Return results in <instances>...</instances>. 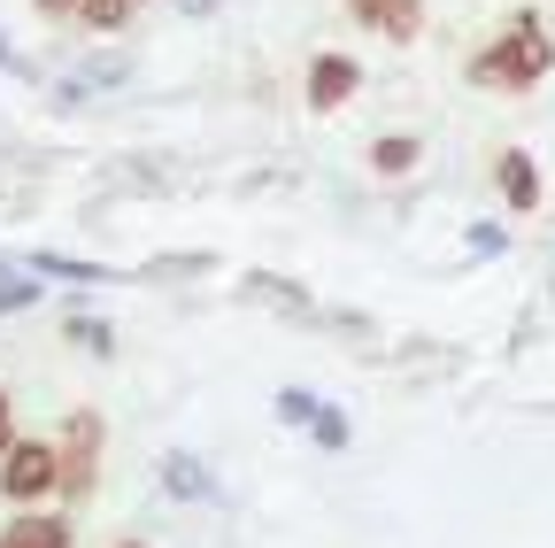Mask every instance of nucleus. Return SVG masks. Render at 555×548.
<instances>
[{
	"instance_id": "f257e3e1",
	"label": "nucleus",
	"mask_w": 555,
	"mask_h": 548,
	"mask_svg": "<svg viewBox=\"0 0 555 548\" xmlns=\"http://www.w3.org/2000/svg\"><path fill=\"white\" fill-rule=\"evenodd\" d=\"M547 71H555V39H547L540 16H509L494 39L470 54V86H478V93H502V101H509V93H532Z\"/></svg>"
},
{
	"instance_id": "f03ea898",
	"label": "nucleus",
	"mask_w": 555,
	"mask_h": 548,
	"mask_svg": "<svg viewBox=\"0 0 555 548\" xmlns=\"http://www.w3.org/2000/svg\"><path fill=\"white\" fill-rule=\"evenodd\" d=\"M101 456H108V418L101 409H69L54 433V471H62V502H86L101 487Z\"/></svg>"
},
{
	"instance_id": "7ed1b4c3",
	"label": "nucleus",
	"mask_w": 555,
	"mask_h": 548,
	"mask_svg": "<svg viewBox=\"0 0 555 548\" xmlns=\"http://www.w3.org/2000/svg\"><path fill=\"white\" fill-rule=\"evenodd\" d=\"M0 495L16 510H39L47 495H62V471H54V441H16L0 456Z\"/></svg>"
},
{
	"instance_id": "20e7f679",
	"label": "nucleus",
	"mask_w": 555,
	"mask_h": 548,
	"mask_svg": "<svg viewBox=\"0 0 555 548\" xmlns=\"http://www.w3.org/2000/svg\"><path fill=\"white\" fill-rule=\"evenodd\" d=\"M301 93H309V116H339L347 101L363 93V62L339 54V47H317L309 71H301Z\"/></svg>"
},
{
	"instance_id": "39448f33",
	"label": "nucleus",
	"mask_w": 555,
	"mask_h": 548,
	"mask_svg": "<svg viewBox=\"0 0 555 548\" xmlns=\"http://www.w3.org/2000/svg\"><path fill=\"white\" fill-rule=\"evenodd\" d=\"M347 16L363 31H378V39H393V47H409L425 31V0H347Z\"/></svg>"
},
{
	"instance_id": "423d86ee",
	"label": "nucleus",
	"mask_w": 555,
	"mask_h": 548,
	"mask_svg": "<svg viewBox=\"0 0 555 548\" xmlns=\"http://www.w3.org/2000/svg\"><path fill=\"white\" fill-rule=\"evenodd\" d=\"M494 186H502V201H509V217H532L540 193H547V186H540V163H532L525 148H502V155H494Z\"/></svg>"
},
{
	"instance_id": "0eeeda50",
	"label": "nucleus",
	"mask_w": 555,
	"mask_h": 548,
	"mask_svg": "<svg viewBox=\"0 0 555 548\" xmlns=\"http://www.w3.org/2000/svg\"><path fill=\"white\" fill-rule=\"evenodd\" d=\"M78 533H69L62 510H16V525H0V548H69Z\"/></svg>"
},
{
	"instance_id": "6e6552de",
	"label": "nucleus",
	"mask_w": 555,
	"mask_h": 548,
	"mask_svg": "<svg viewBox=\"0 0 555 548\" xmlns=\"http://www.w3.org/2000/svg\"><path fill=\"white\" fill-rule=\"evenodd\" d=\"M416 155H425V148H416L409 131H378V140H371V170H378V178H409Z\"/></svg>"
},
{
	"instance_id": "1a4fd4ad",
	"label": "nucleus",
	"mask_w": 555,
	"mask_h": 548,
	"mask_svg": "<svg viewBox=\"0 0 555 548\" xmlns=\"http://www.w3.org/2000/svg\"><path fill=\"white\" fill-rule=\"evenodd\" d=\"M139 16V0H78V24L86 31H124Z\"/></svg>"
},
{
	"instance_id": "9d476101",
	"label": "nucleus",
	"mask_w": 555,
	"mask_h": 548,
	"mask_svg": "<svg viewBox=\"0 0 555 548\" xmlns=\"http://www.w3.org/2000/svg\"><path fill=\"white\" fill-rule=\"evenodd\" d=\"M278 418H286V425H309V418H317V402H309L301 386H286V394H278Z\"/></svg>"
},
{
	"instance_id": "9b49d317",
	"label": "nucleus",
	"mask_w": 555,
	"mask_h": 548,
	"mask_svg": "<svg viewBox=\"0 0 555 548\" xmlns=\"http://www.w3.org/2000/svg\"><path fill=\"white\" fill-rule=\"evenodd\" d=\"M9 448H16V394L0 386V456H9Z\"/></svg>"
},
{
	"instance_id": "f8f14e48",
	"label": "nucleus",
	"mask_w": 555,
	"mask_h": 548,
	"mask_svg": "<svg viewBox=\"0 0 555 548\" xmlns=\"http://www.w3.org/2000/svg\"><path fill=\"white\" fill-rule=\"evenodd\" d=\"M69 340H78V348H108V324H86V317H69Z\"/></svg>"
},
{
	"instance_id": "ddd939ff",
	"label": "nucleus",
	"mask_w": 555,
	"mask_h": 548,
	"mask_svg": "<svg viewBox=\"0 0 555 548\" xmlns=\"http://www.w3.org/2000/svg\"><path fill=\"white\" fill-rule=\"evenodd\" d=\"M309 425H317L324 448H347V418H309Z\"/></svg>"
},
{
	"instance_id": "4468645a",
	"label": "nucleus",
	"mask_w": 555,
	"mask_h": 548,
	"mask_svg": "<svg viewBox=\"0 0 555 548\" xmlns=\"http://www.w3.org/2000/svg\"><path fill=\"white\" fill-rule=\"evenodd\" d=\"M170 487H178V495H201V471H193V463H185V456H178V463H170Z\"/></svg>"
},
{
	"instance_id": "2eb2a0df",
	"label": "nucleus",
	"mask_w": 555,
	"mask_h": 548,
	"mask_svg": "<svg viewBox=\"0 0 555 548\" xmlns=\"http://www.w3.org/2000/svg\"><path fill=\"white\" fill-rule=\"evenodd\" d=\"M24 302H39V279H24V286H0V309H24Z\"/></svg>"
},
{
	"instance_id": "dca6fc26",
	"label": "nucleus",
	"mask_w": 555,
	"mask_h": 548,
	"mask_svg": "<svg viewBox=\"0 0 555 548\" xmlns=\"http://www.w3.org/2000/svg\"><path fill=\"white\" fill-rule=\"evenodd\" d=\"M39 16H69V24H78V0H39Z\"/></svg>"
},
{
	"instance_id": "f3484780",
	"label": "nucleus",
	"mask_w": 555,
	"mask_h": 548,
	"mask_svg": "<svg viewBox=\"0 0 555 548\" xmlns=\"http://www.w3.org/2000/svg\"><path fill=\"white\" fill-rule=\"evenodd\" d=\"M116 548H147V540H116Z\"/></svg>"
}]
</instances>
